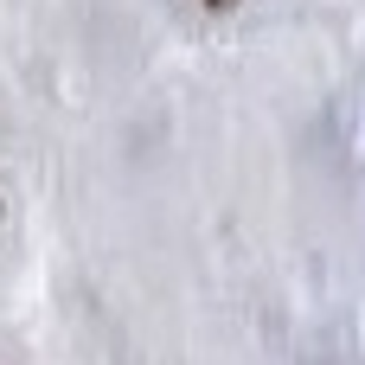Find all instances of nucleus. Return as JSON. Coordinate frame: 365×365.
Returning a JSON list of instances; mask_svg holds the SVG:
<instances>
[{
    "mask_svg": "<svg viewBox=\"0 0 365 365\" xmlns=\"http://www.w3.org/2000/svg\"><path fill=\"white\" fill-rule=\"evenodd\" d=\"M205 6H237V0H205Z\"/></svg>",
    "mask_w": 365,
    "mask_h": 365,
    "instance_id": "f257e3e1",
    "label": "nucleus"
}]
</instances>
